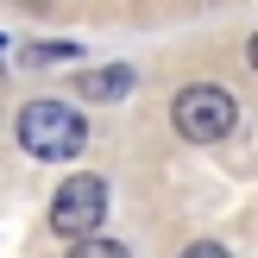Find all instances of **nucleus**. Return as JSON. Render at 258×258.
Segmentation results:
<instances>
[{"instance_id": "obj_1", "label": "nucleus", "mask_w": 258, "mask_h": 258, "mask_svg": "<svg viewBox=\"0 0 258 258\" xmlns=\"http://www.w3.org/2000/svg\"><path fill=\"white\" fill-rule=\"evenodd\" d=\"M82 139H88V126H82V113H76L70 101H32V107L19 113V145L32 151V158H44V164L76 158Z\"/></svg>"}, {"instance_id": "obj_2", "label": "nucleus", "mask_w": 258, "mask_h": 258, "mask_svg": "<svg viewBox=\"0 0 258 258\" xmlns=\"http://www.w3.org/2000/svg\"><path fill=\"white\" fill-rule=\"evenodd\" d=\"M233 95L227 88H214V82H189L183 95H176V107H170V120H176V133L189 139V145H214V139H227L233 133Z\"/></svg>"}, {"instance_id": "obj_3", "label": "nucleus", "mask_w": 258, "mask_h": 258, "mask_svg": "<svg viewBox=\"0 0 258 258\" xmlns=\"http://www.w3.org/2000/svg\"><path fill=\"white\" fill-rule=\"evenodd\" d=\"M101 221H107V183L101 176H70L57 189V202H50V227L82 246V239H95Z\"/></svg>"}, {"instance_id": "obj_4", "label": "nucleus", "mask_w": 258, "mask_h": 258, "mask_svg": "<svg viewBox=\"0 0 258 258\" xmlns=\"http://www.w3.org/2000/svg\"><path fill=\"white\" fill-rule=\"evenodd\" d=\"M76 95L82 101H120V95H133V70H88L82 82H76Z\"/></svg>"}, {"instance_id": "obj_5", "label": "nucleus", "mask_w": 258, "mask_h": 258, "mask_svg": "<svg viewBox=\"0 0 258 258\" xmlns=\"http://www.w3.org/2000/svg\"><path fill=\"white\" fill-rule=\"evenodd\" d=\"M70 258H133V252H126L120 239H82V246H76Z\"/></svg>"}, {"instance_id": "obj_6", "label": "nucleus", "mask_w": 258, "mask_h": 258, "mask_svg": "<svg viewBox=\"0 0 258 258\" xmlns=\"http://www.w3.org/2000/svg\"><path fill=\"white\" fill-rule=\"evenodd\" d=\"M183 258H233V252H227V246H214V239H202V246H189Z\"/></svg>"}, {"instance_id": "obj_7", "label": "nucleus", "mask_w": 258, "mask_h": 258, "mask_svg": "<svg viewBox=\"0 0 258 258\" xmlns=\"http://www.w3.org/2000/svg\"><path fill=\"white\" fill-rule=\"evenodd\" d=\"M246 63H252V70H258V32H252V44H246Z\"/></svg>"}]
</instances>
